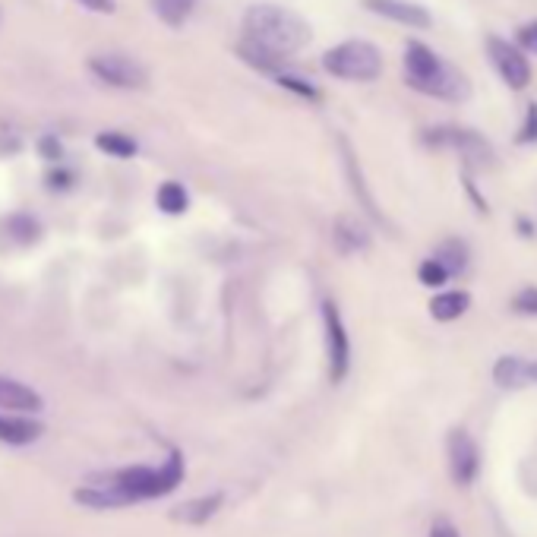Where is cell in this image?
Returning a JSON list of instances; mask_svg holds the SVG:
<instances>
[{"mask_svg":"<svg viewBox=\"0 0 537 537\" xmlns=\"http://www.w3.org/2000/svg\"><path fill=\"white\" fill-rule=\"evenodd\" d=\"M244 38L247 45L266 51L275 61H285L310 42V26L294 10L256 4L244 13Z\"/></svg>","mask_w":537,"mask_h":537,"instance_id":"1","label":"cell"},{"mask_svg":"<svg viewBox=\"0 0 537 537\" xmlns=\"http://www.w3.org/2000/svg\"><path fill=\"white\" fill-rule=\"evenodd\" d=\"M405 79L424 95L446 98V102H465L471 95V79L446 61H440L427 45L414 42L405 51Z\"/></svg>","mask_w":537,"mask_h":537,"instance_id":"2","label":"cell"},{"mask_svg":"<svg viewBox=\"0 0 537 537\" xmlns=\"http://www.w3.org/2000/svg\"><path fill=\"white\" fill-rule=\"evenodd\" d=\"M105 481L124 496L127 503L136 500H152V496H165L171 493L184 477V459L181 455H171L162 468H124L114 474H102Z\"/></svg>","mask_w":537,"mask_h":537,"instance_id":"3","label":"cell"},{"mask_svg":"<svg viewBox=\"0 0 537 537\" xmlns=\"http://www.w3.org/2000/svg\"><path fill=\"white\" fill-rule=\"evenodd\" d=\"M323 67L338 79H348V83H370L383 73V54L370 42L351 38V42H342L323 54Z\"/></svg>","mask_w":537,"mask_h":537,"instance_id":"4","label":"cell"},{"mask_svg":"<svg viewBox=\"0 0 537 537\" xmlns=\"http://www.w3.org/2000/svg\"><path fill=\"white\" fill-rule=\"evenodd\" d=\"M89 70L111 89H143L149 83L146 67L127 54H95L89 57Z\"/></svg>","mask_w":537,"mask_h":537,"instance_id":"5","label":"cell"},{"mask_svg":"<svg viewBox=\"0 0 537 537\" xmlns=\"http://www.w3.org/2000/svg\"><path fill=\"white\" fill-rule=\"evenodd\" d=\"M323 323H326V354H329V373L332 380H345L348 364H351V345L348 332L342 326V316H338L335 304H323Z\"/></svg>","mask_w":537,"mask_h":537,"instance_id":"6","label":"cell"},{"mask_svg":"<svg viewBox=\"0 0 537 537\" xmlns=\"http://www.w3.org/2000/svg\"><path fill=\"white\" fill-rule=\"evenodd\" d=\"M487 51H490V61H493L496 73H500L512 89H525L531 83V67L525 61V54L515 45L493 35L487 42Z\"/></svg>","mask_w":537,"mask_h":537,"instance_id":"7","label":"cell"},{"mask_svg":"<svg viewBox=\"0 0 537 537\" xmlns=\"http://www.w3.org/2000/svg\"><path fill=\"white\" fill-rule=\"evenodd\" d=\"M446 449H449V474H452V481L459 484V487H468L474 477H477V468H481V455H477L474 440H471L465 430H452Z\"/></svg>","mask_w":537,"mask_h":537,"instance_id":"8","label":"cell"},{"mask_svg":"<svg viewBox=\"0 0 537 537\" xmlns=\"http://www.w3.org/2000/svg\"><path fill=\"white\" fill-rule=\"evenodd\" d=\"M364 7L373 10L376 16H386L392 23L402 26H414V29H430V13L417 4H408V0H364Z\"/></svg>","mask_w":537,"mask_h":537,"instance_id":"9","label":"cell"},{"mask_svg":"<svg viewBox=\"0 0 537 537\" xmlns=\"http://www.w3.org/2000/svg\"><path fill=\"white\" fill-rule=\"evenodd\" d=\"M0 408H13L16 414H35L42 411V395L29 389L26 383L0 376Z\"/></svg>","mask_w":537,"mask_h":537,"instance_id":"10","label":"cell"},{"mask_svg":"<svg viewBox=\"0 0 537 537\" xmlns=\"http://www.w3.org/2000/svg\"><path fill=\"white\" fill-rule=\"evenodd\" d=\"M222 500L225 496L222 493H209V496H196V500H187L181 503L174 512H171V519L174 522H181V525H203L209 522L212 515L222 509Z\"/></svg>","mask_w":537,"mask_h":537,"instance_id":"11","label":"cell"},{"mask_svg":"<svg viewBox=\"0 0 537 537\" xmlns=\"http://www.w3.org/2000/svg\"><path fill=\"white\" fill-rule=\"evenodd\" d=\"M42 436V424L29 421L23 414H0V443L7 446H29Z\"/></svg>","mask_w":537,"mask_h":537,"instance_id":"12","label":"cell"},{"mask_svg":"<svg viewBox=\"0 0 537 537\" xmlns=\"http://www.w3.org/2000/svg\"><path fill=\"white\" fill-rule=\"evenodd\" d=\"M468 304H471V297L465 291H446V294L433 297V301H430V316H433V320H440V323H452L468 310Z\"/></svg>","mask_w":537,"mask_h":537,"instance_id":"13","label":"cell"},{"mask_svg":"<svg viewBox=\"0 0 537 537\" xmlns=\"http://www.w3.org/2000/svg\"><path fill=\"white\" fill-rule=\"evenodd\" d=\"M335 241H338V247L342 250H367L370 247V234H367V228L357 222V218H351V215H342L335 222Z\"/></svg>","mask_w":537,"mask_h":537,"instance_id":"14","label":"cell"},{"mask_svg":"<svg viewBox=\"0 0 537 537\" xmlns=\"http://www.w3.org/2000/svg\"><path fill=\"white\" fill-rule=\"evenodd\" d=\"M493 380L500 386H525L528 383V361H522V357H500L493 367Z\"/></svg>","mask_w":537,"mask_h":537,"instance_id":"15","label":"cell"},{"mask_svg":"<svg viewBox=\"0 0 537 537\" xmlns=\"http://www.w3.org/2000/svg\"><path fill=\"white\" fill-rule=\"evenodd\" d=\"M449 139L471 158V162H477V165H490V162H493V152H490V146H487V139H481L477 133L459 130V133H449Z\"/></svg>","mask_w":537,"mask_h":537,"instance_id":"16","label":"cell"},{"mask_svg":"<svg viewBox=\"0 0 537 537\" xmlns=\"http://www.w3.org/2000/svg\"><path fill=\"white\" fill-rule=\"evenodd\" d=\"M95 146L102 149L105 155H114V158H133L136 155V139L117 133V130H108V133H98L95 136Z\"/></svg>","mask_w":537,"mask_h":537,"instance_id":"17","label":"cell"},{"mask_svg":"<svg viewBox=\"0 0 537 537\" xmlns=\"http://www.w3.org/2000/svg\"><path fill=\"white\" fill-rule=\"evenodd\" d=\"M193 4H196V0H152L158 19L168 23V26H184L187 16L193 13Z\"/></svg>","mask_w":537,"mask_h":537,"instance_id":"18","label":"cell"},{"mask_svg":"<svg viewBox=\"0 0 537 537\" xmlns=\"http://www.w3.org/2000/svg\"><path fill=\"white\" fill-rule=\"evenodd\" d=\"M158 209L162 212H168V215H181L184 209H187V190L181 187V184H174V181H168V184H162L158 187Z\"/></svg>","mask_w":537,"mask_h":537,"instance_id":"19","label":"cell"},{"mask_svg":"<svg viewBox=\"0 0 537 537\" xmlns=\"http://www.w3.org/2000/svg\"><path fill=\"white\" fill-rule=\"evenodd\" d=\"M417 278H421V282L427 285V288H436V285H446V278H449V269L436 260H427V263H421V269H417Z\"/></svg>","mask_w":537,"mask_h":537,"instance_id":"20","label":"cell"},{"mask_svg":"<svg viewBox=\"0 0 537 537\" xmlns=\"http://www.w3.org/2000/svg\"><path fill=\"white\" fill-rule=\"evenodd\" d=\"M275 79L301 98H320V89H316L313 83H307V79H297V76H288V73H275Z\"/></svg>","mask_w":537,"mask_h":537,"instance_id":"21","label":"cell"},{"mask_svg":"<svg viewBox=\"0 0 537 537\" xmlns=\"http://www.w3.org/2000/svg\"><path fill=\"white\" fill-rule=\"evenodd\" d=\"M512 307L519 310V313L537 316V288H525V291H519V294H515Z\"/></svg>","mask_w":537,"mask_h":537,"instance_id":"22","label":"cell"},{"mask_svg":"<svg viewBox=\"0 0 537 537\" xmlns=\"http://www.w3.org/2000/svg\"><path fill=\"white\" fill-rule=\"evenodd\" d=\"M522 143H534L537 139V105L528 108V121H525V130H522Z\"/></svg>","mask_w":537,"mask_h":537,"instance_id":"23","label":"cell"},{"mask_svg":"<svg viewBox=\"0 0 537 537\" xmlns=\"http://www.w3.org/2000/svg\"><path fill=\"white\" fill-rule=\"evenodd\" d=\"M38 152H42L45 158H61L64 155V149H61V143H57L54 136H45L42 143H38Z\"/></svg>","mask_w":537,"mask_h":537,"instance_id":"24","label":"cell"},{"mask_svg":"<svg viewBox=\"0 0 537 537\" xmlns=\"http://www.w3.org/2000/svg\"><path fill=\"white\" fill-rule=\"evenodd\" d=\"M519 42H522L528 51L537 54V23H531V26H525V29L519 32Z\"/></svg>","mask_w":537,"mask_h":537,"instance_id":"25","label":"cell"},{"mask_svg":"<svg viewBox=\"0 0 537 537\" xmlns=\"http://www.w3.org/2000/svg\"><path fill=\"white\" fill-rule=\"evenodd\" d=\"M427 537H462V534H459V528L449 525V522H436Z\"/></svg>","mask_w":537,"mask_h":537,"instance_id":"26","label":"cell"},{"mask_svg":"<svg viewBox=\"0 0 537 537\" xmlns=\"http://www.w3.org/2000/svg\"><path fill=\"white\" fill-rule=\"evenodd\" d=\"M70 181H73V177H70L67 171H51V174H48V184H51L54 190H67Z\"/></svg>","mask_w":537,"mask_h":537,"instance_id":"27","label":"cell"},{"mask_svg":"<svg viewBox=\"0 0 537 537\" xmlns=\"http://www.w3.org/2000/svg\"><path fill=\"white\" fill-rule=\"evenodd\" d=\"M79 4H86L95 13H114V0H79Z\"/></svg>","mask_w":537,"mask_h":537,"instance_id":"28","label":"cell"},{"mask_svg":"<svg viewBox=\"0 0 537 537\" xmlns=\"http://www.w3.org/2000/svg\"><path fill=\"white\" fill-rule=\"evenodd\" d=\"M528 383H537V364H528Z\"/></svg>","mask_w":537,"mask_h":537,"instance_id":"29","label":"cell"}]
</instances>
